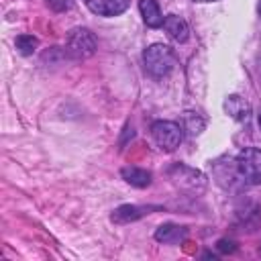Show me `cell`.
Here are the masks:
<instances>
[{
	"instance_id": "cell-1",
	"label": "cell",
	"mask_w": 261,
	"mask_h": 261,
	"mask_svg": "<svg viewBox=\"0 0 261 261\" xmlns=\"http://www.w3.org/2000/svg\"><path fill=\"white\" fill-rule=\"evenodd\" d=\"M143 63H145V69H147L149 75L165 77L175 65V53H173L171 47H167L163 43H155V45L145 49Z\"/></svg>"
},
{
	"instance_id": "cell-2",
	"label": "cell",
	"mask_w": 261,
	"mask_h": 261,
	"mask_svg": "<svg viewBox=\"0 0 261 261\" xmlns=\"http://www.w3.org/2000/svg\"><path fill=\"white\" fill-rule=\"evenodd\" d=\"M151 137L155 145L163 151H173L181 143V126L173 120H157L151 124Z\"/></svg>"
},
{
	"instance_id": "cell-3",
	"label": "cell",
	"mask_w": 261,
	"mask_h": 261,
	"mask_svg": "<svg viewBox=\"0 0 261 261\" xmlns=\"http://www.w3.org/2000/svg\"><path fill=\"white\" fill-rule=\"evenodd\" d=\"M96 37L90 29H84V27H77L73 31H69L67 35V51L71 53V57L75 59H88L96 53Z\"/></svg>"
},
{
	"instance_id": "cell-4",
	"label": "cell",
	"mask_w": 261,
	"mask_h": 261,
	"mask_svg": "<svg viewBox=\"0 0 261 261\" xmlns=\"http://www.w3.org/2000/svg\"><path fill=\"white\" fill-rule=\"evenodd\" d=\"M237 169L249 184H261V151L255 147L243 149L237 155Z\"/></svg>"
},
{
	"instance_id": "cell-5",
	"label": "cell",
	"mask_w": 261,
	"mask_h": 261,
	"mask_svg": "<svg viewBox=\"0 0 261 261\" xmlns=\"http://www.w3.org/2000/svg\"><path fill=\"white\" fill-rule=\"evenodd\" d=\"M84 2L98 16H118L128 8V0H84Z\"/></svg>"
},
{
	"instance_id": "cell-6",
	"label": "cell",
	"mask_w": 261,
	"mask_h": 261,
	"mask_svg": "<svg viewBox=\"0 0 261 261\" xmlns=\"http://www.w3.org/2000/svg\"><path fill=\"white\" fill-rule=\"evenodd\" d=\"M188 234V228L186 226H179V224H161L157 230H155V241L163 243V245H177L186 239Z\"/></svg>"
},
{
	"instance_id": "cell-7",
	"label": "cell",
	"mask_w": 261,
	"mask_h": 261,
	"mask_svg": "<svg viewBox=\"0 0 261 261\" xmlns=\"http://www.w3.org/2000/svg\"><path fill=\"white\" fill-rule=\"evenodd\" d=\"M163 29L177 43H186L188 37H190V29H188L186 20L181 16H177V14H167L165 20H163Z\"/></svg>"
},
{
	"instance_id": "cell-8",
	"label": "cell",
	"mask_w": 261,
	"mask_h": 261,
	"mask_svg": "<svg viewBox=\"0 0 261 261\" xmlns=\"http://www.w3.org/2000/svg\"><path fill=\"white\" fill-rule=\"evenodd\" d=\"M139 10H141V16H143L147 27H151V29L163 27L165 16L161 14V8H159L157 0H139Z\"/></svg>"
},
{
	"instance_id": "cell-9",
	"label": "cell",
	"mask_w": 261,
	"mask_h": 261,
	"mask_svg": "<svg viewBox=\"0 0 261 261\" xmlns=\"http://www.w3.org/2000/svg\"><path fill=\"white\" fill-rule=\"evenodd\" d=\"M120 175H122V179H124L126 184L135 186V188H147V186L151 184V173H149L147 169H141V167H135V165L122 167Z\"/></svg>"
},
{
	"instance_id": "cell-10",
	"label": "cell",
	"mask_w": 261,
	"mask_h": 261,
	"mask_svg": "<svg viewBox=\"0 0 261 261\" xmlns=\"http://www.w3.org/2000/svg\"><path fill=\"white\" fill-rule=\"evenodd\" d=\"M145 212H147V208L124 204V206H118V208L112 212V216H110V218H112V222H116V224H126V222H133V220L141 218Z\"/></svg>"
},
{
	"instance_id": "cell-11",
	"label": "cell",
	"mask_w": 261,
	"mask_h": 261,
	"mask_svg": "<svg viewBox=\"0 0 261 261\" xmlns=\"http://www.w3.org/2000/svg\"><path fill=\"white\" fill-rule=\"evenodd\" d=\"M224 110H226V114L230 116V118H234V120H245L247 116H249V104L241 98V96H228L226 100H224Z\"/></svg>"
},
{
	"instance_id": "cell-12",
	"label": "cell",
	"mask_w": 261,
	"mask_h": 261,
	"mask_svg": "<svg viewBox=\"0 0 261 261\" xmlns=\"http://www.w3.org/2000/svg\"><path fill=\"white\" fill-rule=\"evenodd\" d=\"M184 130H188L192 137L200 135L204 130V118L196 112H184Z\"/></svg>"
},
{
	"instance_id": "cell-13",
	"label": "cell",
	"mask_w": 261,
	"mask_h": 261,
	"mask_svg": "<svg viewBox=\"0 0 261 261\" xmlns=\"http://www.w3.org/2000/svg\"><path fill=\"white\" fill-rule=\"evenodd\" d=\"M14 45H16V49H18V53H22V55H33V53L37 51V47H39V41H37V37H33V35H18L16 41H14Z\"/></svg>"
},
{
	"instance_id": "cell-14",
	"label": "cell",
	"mask_w": 261,
	"mask_h": 261,
	"mask_svg": "<svg viewBox=\"0 0 261 261\" xmlns=\"http://www.w3.org/2000/svg\"><path fill=\"white\" fill-rule=\"evenodd\" d=\"M47 4L53 8V10H57V12H61V10H65V8H69V4H71V0H47Z\"/></svg>"
},
{
	"instance_id": "cell-15",
	"label": "cell",
	"mask_w": 261,
	"mask_h": 261,
	"mask_svg": "<svg viewBox=\"0 0 261 261\" xmlns=\"http://www.w3.org/2000/svg\"><path fill=\"white\" fill-rule=\"evenodd\" d=\"M194 2H218V0H194Z\"/></svg>"
},
{
	"instance_id": "cell-16",
	"label": "cell",
	"mask_w": 261,
	"mask_h": 261,
	"mask_svg": "<svg viewBox=\"0 0 261 261\" xmlns=\"http://www.w3.org/2000/svg\"><path fill=\"white\" fill-rule=\"evenodd\" d=\"M259 16H261V2H259Z\"/></svg>"
},
{
	"instance_id": "cell-17",
	"label": "cell",
	"mask_w": 261,
	"mask_h": 261,
	"mask_svg": "<svg viewBox=\"0 0 261 261\" xmlns=\"http://www.w3.org/2000/svg\"><path fill=\"white\" fill-rule=\"evenodd\" d=\"M259 126H261V114H259Z\"/></svg>"
}]
</instances>
